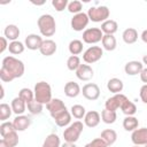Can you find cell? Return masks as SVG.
I'll return each instance as SVG.
<instances>
[{
  "instance_id": "f6af8a7d",
  "label": "cell",
  "mask_w": 147,
  "mask_h": 147,
  "mask_svg": "<svg viewBox=\"0 0 147 147\" xmlns=\"http://www.w3.org/2000/svg\"><path fill=\"white\" fill-rule=\"evenodd\" d=\"M7 40H8V39H7L6 37H1V38H0V42H1V46H0V53H1V54H2L6 49H8L9 44H8Z\"/></svg>"
},
{
  "instance_id": "74e56055",
  "label": "cell",
  "mask_w": 147,
  "mask_h": 147,
  "mask_svg": "<svg viewBox=\"0 0 147 147\" xmlns=\"http://www.w3.org/2000/svg\"><path fill=\"white\" fill-rule=\"evenodd\" d=\"M80 59L77 56V55H71L68 57L67 60V68L70 70V71H76L79 65H80Z\"/></svg>"
},
{
  "instance_id": "f35d334b",
  "label": "cell",
  "mask_w": 147,
  "mask_h": 147,
  "mask_svg": "<svg viewBox=\"0 0 147 147\" xmlns=\"http://www.w3.org/2000/svg\"><path fill=\"white\" fill-rule=\"evenodd\" d=\"M42 106H44V105H41V103H39L38 101L33 100V101H31L30 103L26 105V108H28V110L30 111V114H32V115H39V114H41V111H42Z\"/></svg>"
},
{
  "instance_id": "836d02e7",
  "label": "cell",
  "mask_w": 147,
  "mask_h": 147,
  "mask_svg": "<svg viewBox=\"0 0 147 147\" xmlns=\"http://www.w3.org/2000/svg\"><path fill=\"white\" fill-rule=\"evenodd\" d=\"M18 96H20L26 105L34 100V93H33V91H31V90L28 88V87L21 88L20 92H18Z\"/></svg>"
},
{
  "instance_id": "f1b7e54d",
  "label": "cell",
  "mask_w": 147,
  "mask_h": 147,
  "mask_svg": "<svg viewBox=\"0 0 147 147\" xmlns=\"http://www.w3.org/2000/svg\"><path fill=\"white\" fill-rule=\"evenodd\" d=\"M138 125H139V121L137 117L134 116H126L124 119H123V127L125 131H134L138 129Z\"/></svg>"
},
{
  "instance_id": "7a4b0ae2",
  "label": "cell",
  "mask_w": 147,
  "mask_h": 147,
  "mask_svg": "<svg viewBox=\"0 0 147 147\" xmlns=\"http://www.w3.org/2000/svg\"><path fill=\"white\" fill-rule=\"evenodd\" d=\"M37 25H38V29H39V32L41 36L52 37L53 34H55L56 22H55V18L51 14L41 15L37 21Z\"/></svg>"
},
{
  "instance_id": "8992f818",
  "label": "cell",
  "mask_w": 147,
  "mask_h": 147,
  "mask_svg": "<svg viewBox=\"0 0 147 147\" xmlns=\"http://www.w3.org/2000/svg\"><path fill=\"white\" fill-rule=\"evenodd\" d=\"M103 55V49L100 46H90L83 53V61L87 64L98 62Z\"/></svg>"
},
{
  "instance_id": "2e32d148",
  "label": "cell",
  "mask_w": 147,
  "mask_h": 147,
  "mask_svg": "<svg viewBox=\"0 0 147 147\" xmlns=\"http://www.w3.org/2000/svg\"><path fill=\"white\" fill-rule=\"evenodd\" d=\"M100 121H101V115L95 110H90L86 113L84 117V125H86L87 127H95L99 125Z\"/></svg>"
},
{
  "instance_id": "ac0fdd59",
  "label": "cell",
  "mask_w": 147,
  "mask_h": 147,
  "mask_svg": "<svg viewBox=\"0 0 147 147\" xmlns=\"http://www.w3.org/2000/svg\"><path fill=\"white\" fill-rule=\"evenodd\" d=\"M56 49H57L56 42L54 40H52V39H46V40L42 41V45H41L39 52L44 56H51V55L55 54Z\"/></svg>"
},
{
  "instance_id": "4dcf8cb0",
  "label": "cell",
  "mask_w": 147,
  "mask_h": 147,
  "mask_svg": "<svg viewBox=\"0 0 147 147\" xmlns=\"http://www.w3.org/2000/svg\"><path fill=\"white\" fill-rule=\"evenodd\" d=\"M25 49V45L22 42V41H18V40H15V41H10L9 42V46H8V51L10 54L13 55H18V54H22Z\"/></svg>"
},
{
  "instance_id": "7bdbcfd3",
  "label": "cell",
  "mask_w": 147,
  "mask_h": 147,
  "mask_svg": "<svg viewBox=\"0 0 147 147\" xmlns=\"http://www.w3.org/2000/svg\"><path fill=\"white\" fill-rule=\"evenodd\" d=\"M84 147H109L101 138H95L92 141H90L88 144H86Z\"/></svg>"
},
{
  "instance_id": "5bb4252c",
  "label": "cell",
  "mask_w": 147,
  "mask_h": 147,
  "mask_svg": "<svg viewBox=\"0 0 147 147\" xmlns=\"http://www.w3.org/2000/svg\"><path fill=\"white\" fill-rule=\"evenodd\" d=\"M76 76L79 80L87 82V80L93 78L94 71H93V69L90 64H80L79 68L76 70Z\"/></svg>"
},
{
  "instance_id": "d6986e66",
  "label": "cell",
  "mask_w": 147,
  "mask_h": 147,
  "mask_svg": "<svg viewBox=\"0 0 147 147\" xmlns=\"http://www.w3.org/2000/svg\"><path fill=\"white\" fill-rule=\"evenodd\" d=\"M46 108H47V110L49 111L51 115L56 114V113H59V111H61V110H63V109H67L64 102H63L61 99H55V98L52 99V100L46 105Z\"/></svg>"
},
{
  "instance_id": "e575fe53",
  "label": "cell",
  "mask_w": 147,
  "mask_h": 147,
  "mask_svg": "<svg viewBox=\"0 0 147 147\" xmlns=\"http://www.w3.org/2000/svg\"><path fill=\"white\" fill-rule=\"evenodd\" d=\"M70 110H71L70 111L71 113V116H74L76 119H82L86 115V109L82 105H74Z\"/></svg>"
},
{
  "instance_id": "7402d4cb",
  "label": "cell",
  "mask_w": 147,
  "mask_h": 147,
  "mask_svg": "<svg viewBox=\"0 0 147 147\" xmlns=\"http://www.w3.org/2000/svg\"><path fill=\"white\" fill-rule=\"evenodd\" d=\"M123 87H124V84L123 82L119 79V78H110L107 83V88L109 92L114 93V94H118L123 91Z\"/></svg>"
},
{
  "instance_id": "f907efd6",
  "label": "cell",
  "mask_w": 147,
  "mask_h": 147,
  "mask_svg": "<svg viewBox=\"0 0 147 147\" xmlns=\"http://www.w3.org/2000/svg\"><path fill=\"white\" fill-rule=\"evenodd\" d=\"M142 63L147 65V54H146V55H144V57H142Z\"/></svg>"
},
{
  "instance_id": "9c48e42d",
  "label": "cell",
  "mask_w": 147,
  "mask_h": 147,
  "mask_svg": "<svg viewBox=\"0 0 147 147\" xmlns=\"http://www.w3.org/2000/svg\"><path fill=\"white\" fill-rule=\"evenodd\" d=\"M83 96L90 101L98 100L100 96V87L95 83H87L82 88Z\"/></svg>"
},
{
  "instance_id": "8d00e7d4",
  "label": "cell",
  "mask_w": 147,
  "mask_h": 147,
  "mask_svg": "<svg viewBox=\"0 0 147 147\" xmlns=\"http://www.w3.org/2000/svg\"><path fill=\"white\" fill-rule=\"evenodd\" d=\"M2 139L6 141V144L8 145V147H16L18 145V134L17 131H13L10 133H8L7 136L2 137Z\"/></svg>"
},
{
  "instance_id": "7dc6e473",
  "label": "cell",
  "mask_w": 147,
  "mask_h": 147,
  "mask_svg": "<svg viewBox=\"0 0 147 147\" xmlns=\"http://www.w3.org/2000/svg\"><path fill=\"white\" fill-rule=\"evenodd\" d=\"M141 40L147 44V30H144L141 33Z\"/></svg>"
},
{
  "instance_id": "7c38bea8",
  "label": "cell",
  "mask_w": 147,
  "mask_h": 147,
  "mask_svg": "<svg viewBox=\"0 0 147 147\" xmlns=\"http://www.w3.org/2000/svg\"><path fill=\"white\" fill-rule=\"evenodd\" d=\"M131 141L136 146H146L147 145V127H140L132 132Z\"/></svg>"
},
{
  "instance_id": "ffe728a7",
  "label": "cell",
  "mask_w": 147,
  "mask_h": 147,
  "mask_svg": "<svg viewBox=\"0 0 147 147\" xmlns=\"http://www.w3.org/2000/svg\"><path fill=\"white\" fill-rule=\"evenodd\" d=\"M122 38H123V41L127 45L134 44L138 40V31L134 28H127L123 31Z\"/></svg>"
},
{
  "instance_id": "ab89813d",
  "label": "cell",
  "mask_w": 147,
  "mask_h": 147,
  "mask_svg": "<svg viewBox=\"0 0 147 147\" xmlns=\"http://www.w3.org/2000/svg\"><path fill=\"white\" fill-rule=\"evenodd\" d=\"M82 8H83L82 2L78 1V0H72V1H70V2L68 3V7H67V9L69 10V13H71V14H74V15L82 13Z\"/></svg>"
},
{
  "instance_id": "ee69618b",
  "label": "cell",
  "mask_w": 147,
  "mask_h": 147,
  "mask_svg": "<svg viewBox=\"0 0 147 147\" xmlns=\"http://www.w3.org/2000/svg\"><path fill=\"white\" fill-rule=\"evenodd\" d=\"M139 96H140V99H141V101H142L144 103H147V84H144V85L140 87Z\"/></svg>"
},
{
  "instance_id": "9a60e30c",
  "label": "cell",
  "mask_w": 147,
  "mask_h": 147,
  "mask_svg": "<svg viewBox=\"0 0 147 147\" xmlns=\"http://www.w3.org/2000/svg\"><path fill=\"white\" fill-rule=\"evenodd\" d=\"M142 69H144V63L140 61H129L124 65V71L129 76H136L138 74L140 75Z\"/></svg>"
},
{
  "instance_id": "60d3db41",
  "label": "cell",
  "mask_w": 147,
  "mask_h": 147,
  "mask_svg": "<svg viewBox=\"0 0 147 147\" xmlns=\"http://www.w3.org/2000/svg\"><path fill=\"white\" fill-rule=\"evenodd\" d=\"M13 131H15L13 122H7L6 121V122L1 123V125H0V134H1V137H5V136H7L8 133H10Z\"/></svg>"
},
{
  "instance_id": "f5cc1de1",
  "label": "cell",
  "mask_w": 147,
  "mask_h": 147,
  "mask_svg": "<svg viewBox=\"0 0 147 147\" xmlns=\"http://www.w3.org/2000/svg\"><path fill=\"white\" fill-rule=\"evenodd\" d=\"M133 147H141V146H136V145H134V146H133Z\"/></svg>"
},
{
  "instance_id": "d4e9b609",
  "label": "cell",
  "mask_w": 147,
  "mask_h": 147,
  "mask_svg": "<svg viewBox=\"0 0 147 147\" xmlns=\"http://www.w3.org/2000/svg\"><path fill=\"white\" fill-rule=\"evenodd\" d=\"M10 106H11V109H13V113L16 114V115H23V113L25 111L26 109V103L20 98V96H16L11 100L10 102Z\"/></svg>"
},
{
  "instance_id": "8fae6325",
  "label": "cell",
  "mask_w": 147,
  "mask_h": 147,
  "mask_svg": "<svg viewBox=\"0 0 147 147\" xmlns=\"http://www.w3.org/2000/svg\"><path fill=\"white\" fill-rule=\"evenodd\" d=\"M125 95L122 94V93H118V94H114L111 98H108L105 102V108L108 109V110H111V111H116L118 108H121L122 106V102L125 100Z\"/></svg>"
},
{
  "instance_id": "ba28073f",
  "label": "cell",
  "mask_w": 147,
  "mask_h": 147,
  "mask_svg": "<svg viewBox=\"0 0 147 147\" xmlns=\"http://www.w3.org/2000/svg\"><path fill=\"white\" fill-rule=\"evenodd\" d=\"M88 22H90V18H88L87 13L82 11L79 14L74 15V17L70 21V25L74 31H83L87 26Z\"/></svg>"
},
{
  "instance_id": "1f68e13d",
  "label": "cell",
  "mask_w": 147,
  "mask_h": 147,
  "mask_svg": "<svg viewBox=\"0 0 147 147\" xmlns=\"http://www.w3.org/2000/svg\"><path fill=\"white\" fill-rule=\"evenodd\" d=\"M117 119V114L116 111H111V110H108V109H103L101 111V121L106 124H113L115 123Z\"/></svg>"
},
{
  "instance_id": "277c9868",
  "label": "cell",
  "mask_w": 147,
  "mask_h": 147,
  "mask_svg": "<svg viewBox=\"0 0 147 147\" xmlns=\"http://www.w3.org/2000/svg\"><path fill=\"white\" fill-rule=\"evenodd\" d=\"M83 130H84V124L80 121H75L74 123L69 124V126H67V129H64L63 131L64 141L75 144L79 139Z\"/></svg>"
},
{
  "instance_id": "681fc988",
  "label": "cell",
  "mask_w": 147,
  "mask_h": 147,
  "mask_svg": "<svg viewBox=\"0 0 147 147\" xmlns=\"http://www.w3.org/2000/svg\"><path fill=\"white\" fill-rule=\"evenodd\" d=\"M0 147H8V145L6 144V141H5L3 139L0 140Z\"/></svg>"
},
{
  "instance_id": "cb8c5ba5",
  "label": "cell",
  "mask_w": 147,
  "mask_h": 147,
  "mask_svg": "<svg viewBox=\"0 0 147 147\" xmlns=\"http://www.w3.org/2000/svg\"><path fill=\"white\" fill-rule=\"evenodd\" d=\"M100 29L103 32V34H114L118 30V24L114 20H107L101 24Z\"/></svg>"
},
{
  "instance_id": "52a82bcc",
  "label": "cell",
  "mask_w": 147,
  "mask_h": 147,
  "mask_svg": "<svg viewBox=\"0 0 147 147\" xmlns=\"http://www.w3.org/2000/svg\"><path fill=\"white\" fill-rule=\"evenodd\" d=\"M103 32L100 28H88L83 32V41L86 44H96L102 40Z\"/></svg>"
},
{
  "instance_id": "d590c367",
  "label": "cell",
  "mask_w": 147,
  "mask_h": 147,
  "mask_svg": "<svg viewBox=\"0 0 147 147\" xmlns=\"http://www.w3.org/2000/svg\"><path fill=\"white\" fill-rule=\"evenodd\" d=\"M11 113H13L11 106H9L8 103H5V102H2L0 105V121L6 122L11 116Z\"/></svg>"
},
{
  "instance_id": "bcb514c9",
  "label": "cell",
  "mask_w": 147,
  "mask_h": 147,
  "mask_svg": "<svg viewBox=\"0 0 147 147\" xmlns=\"http://www.w3.org/2000/svg\"><path fill=\"white\" fill-rule=\"evenodd\" d=\"M140 79L142 83L147 84V68H144L142 71L140 72Z\"/></svg>"
},
{
  "instance_id": "44dd1931",
  "label": "cell",
  "mask_w": 147,
  "mask_h": 147,
  "mask_svg": "<svg viewBox=\"0 0 147 147\" xmlns=\"http://www.w3.org/2000/svg\"><path fill=\"white\" fill-rule=\"evenodd\" d=\"M80 92H82L80 86L75 82H68L64 85V94L68 98H76L79 95Z\"/></svg>"
},
{
  "instance_id": "484cf974",
  "label": "cell",
  "mask_w": 147,
  "mask_h": 147,
  "mask_svg": "<svg viewBox=\"0 0 147 147\" xmlns=\"http://www.w3.org/2000/svg\"><path fill=\"white\" fill-rule=\"evenodd\" d=\"M100 138H101L108 146H111V145L115 144L116 140H117V133H116V131L113 130V129H106V130H103V131L101 132Z\"/></svg>"
},
{
  "instance_id": "d6a6232c",
  "label": "cell",
  "mask_w": 147,
  "mask_h": 147,
  "mask_svg": "<svg viewBox=\"0 0 147 147\" xmlns=\"http://www.w3.org/2000/svg\"><path fill=\"white\" fill-rule=\"evenodd\" d=\"M69 52L71 55H78L83 52V41L78 40V39H74L69 42Z\"/></svg>"
},
{
  "instance_id": "4fadbf2b",
  "label": "cell",
  "mask_w": 147,
  "mask_h": 147,
  "mask_svg": "<svg viewBox=\"0 0 147 147\" xmlns=\"http://www.w3.org/2000/svg\"><path fill=\"white\" fill-rule=\"evenodd\" d=\"M42 41L44 40L39 34L31 33V34L26 36V38L24 40V45H25V47H28V49L37 51V49H40V47L42 45Z\"/></svg>"
},
{
  "instance_id": "3957f363",
  "label": "cell",
  "mask_w": 147,
  "mask_h": 147,
  "mask_svg": "<svg viewBox=\"0 0 147 147\" xmlns=\"http://www.w3.org/2000/svg\"><path fill=\"white\" fill-rule=\"evenodd\" d=\"M33 93H34V100L41 105H47L53 99L51 85L46 82H38L34 85Z\"/></svg>"
},
{
  "instance_id": "b9f144b4",
  "label": "cell",
  "mask_w": 147,
  "mask_h": 147,
  "mask_svg": "<svg viewBox=\"0 0 147 147\" xmlns=\"http://www.w3.org/2000/svg\"><path fill=\"white\" fill-rule=\"evenodd\" d=\"M68 0H52V6L56 11H62L68 7Z\"/></svg>"
},
{
  "instance_id": "603a6c76",
  "label": "cell",
  "mask_w": 147,
  "mask_h": 147,
  "mask_svg": "<svg viewBox=\"0 0 147 147\" xmlns=\"http://www.w3.org/2000/svg\"><path fill=\"white\" fill-rule=\"evenodd\" d=\"M20 33H21V31H20L18 26L15 25V24H9V25H7V26L5 28V31H3L5 37H6L8 40H10V41L17 40V38L20 37Z\"/></svg>"
},
{
  "instance_id": "30bf717a",
  "label": "cell",
  "mask_w": 147,
  "mask_h": 147,
  "mask_svg": "<svg viewBox=\"0 0 147 147\" xmlns=\"http://www.w3.org/2000/svg\"><path fill=\"white\" fill-rule=\"evenodd\" d=\"M51 116L54 119L55 124L60 127H64V126L69 125L71 122V113H69L68 109H63V110H61L56 114H53Z\"/></svg>"
},
{
  "instance_id": "5b68a950",
  "label": "cell",
  "mask_w": 147,
  "mask_h": 147,
  "mask_svg": "<svg viewBox=\"0 0 147 147\" xmlns=\"http://www.w3.org/2000/svg\"><path fill=\"white\" fill-rule=\"evenodd\" d=\"M87 15L90 21L99 23V22H105L109 18L110 11L107 6H96V7H91L87 10Z\"/></svg>"
},
{
  "instance_id": "f546056e",
  "label": "cell",
  "mask_w": 147,
  "mask_h": 147,
  "mask_svg": "<svg viewBox=\"0 0 147 147\" xmlns=\"http://www.w3.org/2000/svg\"><path fill=\"white\" fill-rule=\"evenodd\" d=\"M41 147H61L60 137H59L56 133H51V134H48V136L45 138V140H44Z\"/></svg>"
},
{
  "instance_id": "4316f807",
  "label": "cell",
  "mask_w": 147,
  "mask_h": 147,
  "mask_svg": "<svg viewBox=\"0 0 147 147\" xmlns=\"http://www.w3.org/2000/svg\"><path fill=\"white\" fill-rule=\"evenodd\" d=\"M101 42H102V47L108 52L114 51L117 46V41H116V38L114 37V34H103Z\"/></svg>"
},
{
  "instance_id": "6da1fadb",
  "label": "cell",
  "mask_w": 147,
  "mask_h": 147,
  "mask_svg": "<svg viewBox=\"0 0 147 147\" xmlns=\"http://www.w3.org/2000/svg\"><path fill=\"white\" fill-rule=\"evenodd\" d=\"M25 67L24 63L16 59L15 56H6L2 60L0 68V79L3 83H10L16 78H20L24 75Z\"/></svg>"
},
{
  "instance_id": "83f0119b",
  "label": "cell",
  "mask_w": 147,
  "mask_h": 147,
  "mask_svg": "<svg viewBox=\"0 0 147 147\" xmlns=\"http://www.w3.org/2000/svg\"><path fill=\"white\" fill-rule=\"evenodd\" d=\"M121 109H122L123 114H125L126 116H133L137 113V106L132 101H130L127 98H125V100L122 102Z\"/></svg>"
},
{
  "instance_id": "816d5d0a",
  "label": "cell",
  "mask_w": 147,
  "mask_h": 147,
  "mask_svg": "<svg viewBox=\"0 0 147 147\" xmlns=\"http://www.w3.org/2000/svg\"><path fill=\"white\" fill-rule=\"evenodd\" d=\"M3 95H5V90H3V86L1 85V96H0V98L3 99Z\"/></svg>"
},
{
  "instance_id": "e0dca14e",
  "label": "cell",
  "mask_w": 147,
  "mask_h": 147,
  "mask_svg": "<svg viewBox=\"0 0 147 147\" xmlns=\"http://www.w3.org/2000/svg\"><path fill=\"white\" fill-rule=\"evenodd\" d=\"M13 125L16 131H25L31 125V118L25 115H17L13 121Z\"/></svg>"
},
{
  "instance_id": "db71d44e",
  "label": "cell",
  "mask_w": 147,
  "mask_h": 147,
  "mask_svg": "<svg viewBox=\"0 0 147 147\" xmlns=\"http://www.w3.org/2000/svg\"><path fill=\"white\" fill-rule=\"evenodd\" d=\"M144 147H147V145H146V146H144Z\"/></svg>"
},
{
  "instance_id": "c3c4849f",
  "label": "cell",
  "mask_w": 147,
  "mask_h": 147,
  "mask_svg": "<svg viewBox=\"0 0 147 147\" xmlns=\"http://www.w3.org/2000/svg\"><path fill=\"white\" fill-rule=\"evenodd\" d=\"M61 147H77V146L72 142H64L63 145H61Z\"/></svg>"
}]
</instances>
